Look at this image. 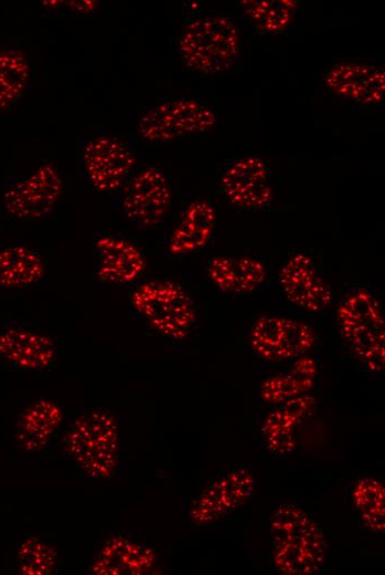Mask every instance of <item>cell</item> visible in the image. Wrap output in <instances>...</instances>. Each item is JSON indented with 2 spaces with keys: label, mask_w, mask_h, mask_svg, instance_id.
Returning a JSON list of instances; mask_svg holds the SVG:
<instances>
[{
  "label": "cell",
  "mask_w": 385,
  "mask_h": 575,
  "mask_svg": "<svg viewBox=\"0 0 385 575\" xmlns=\"http://www.w3.org/2000/svg\"><path fill=\"white\" fill-rule=\"evenodd\" d=\"M272 562L284 575H312L326 558L323 530L301 506L279 504L270 514Z\"/></svg>",
  "instance_id": "6da1fadb"
},
{
  "label": "cell",
  "mask_w": 385,
  "mask_h": 575,
  "mask_svg": "<svg viewBox=\"0 0 385 575\" xmlns=\"http://www.w3.org/2000/svg\"><path fill=\"white\" fill-rule=\"evenodd\" d=\"M63 454L87 477L105 480L113 475L119 452L118 425L105 408H92L65 429Z\"/></svg>",
  "instance_id": "7a4b0ae2"
},
{
  "label": "cell",
  "mask_w": 385,
  "mask_h": 575,
  "mask_svg": "<svg viewBox=\"0 0 385 575\" xmlns=\"http://www.w3.org/2000/svg\"><path fill=\"white\" fill-rule=\"evenodd\" d=\"M336 322L342 341L360 365L381 373L385 366V321L376 296L364 286L351 290L337 306Z\"/></svg>",
  "instance_id": "3957f363"
},
{
  "label": "cell",
  "mask_w": 385,
  "mask_h": 575,
  "mask_svg": "<svg viewBox=\"0 0 385 575\" xmlns=\"http://www.w3.org/2000/svg\"><path fill=\"white\" fill-rule=\"evenodd\" d=\"M240 34L236 24L220 14L191 19L181 30L178 53L183 65L206 75H219L236 64Z\"/></svg>",
  "instance_id": "277c9868"
},
{
  "label": "cell",
  "mask_w": 385,
  "mask_h": 575,
  "mask_svg": "<svg viewBox=\"0 0 385 575\" xmlns=\"http://www.w3.org/2000/svg\"><path fill=\"white\" fill-rule=\"evenodd\" d=\"M129 303L152 330L173 341L185 339L197 321L191 295L168 279L141 282L132 290Z\"/></svg>",
  "instance_id": "5b68a950"
},
{
  "label": "cell",
  "mask_w": 385,
  "mask_h": 575,
  "mask_svg": "<svg viewBox=\"0 0 385 575\" xmlns=\"http://www.w3.org/2000/svg\"><path fill=\"white\" fill-rule=\"evenodd\" d=\"M217 121L216 109L198 96L177 95L147 107L137 130L147 143L168 144L206 135Z\"/></svg>",
  "instance_id": "8992f818"
},
{
  "label": "cell",
  "mask_w": 385,
  "mask_h": 575,
  "mask_svg": "<svg viewBox=\"0 0 385 575\" xmlns=\"http://www.w3.org/2000/svg\"><path fill=\"white\" fill-rule=\"evenodd\" d=\"M113 197L114 207L134 228L149 230L165 221L173 202V189L163 168L141 164Z\"/></svg>",
  "instance_id": "52a82bcc"
},
{
  "label": "cell",
  "mask_w": 385,
  "mask_h": 575,
  "mask_svg": "<svg viewBox=\"0 0 385 575\" xmlns=\"http://www.w3.org/2000/svg\"><path fill=\"white\" fill-rule=\"evenodd\" d=\"M81 172L101 195H116L139 166L131 146L117 136L95 134L80 146Z\"/></svg>",
  "instance_id": "ba28073f"
},
{
  "label": "cell",
  "mask_w": 385,
  "mask_h": 575,
  "mask_svg": "<svg viewBox=\"0 0 385 575\" xmlns=\"http://www.w3.org/2000/svg\"><path fill=\"white\" fill-rule=\"evenodd\" d=\"M63 189L64 184L58 166L45 161L28 175L4 186V211L17 221H38L54 210Z\"/></svg>",
  "instance_id": "9c48e42d"
},
{
  "label": "cell",
  "mask_w": 385,
  "mask_h": 575,
  "mask_svg": "<svg viewBox=\"0 0 385 575\" xmlns=\"http://www.w3.org/2000/svg\"><path fill=\"white\" fill-rule=\"evenodd\" d=\"M316 335L303 321L279 315H261L252 324L249 344L266 362H292L312 349Z\"/></svg>",
  "instance_id": "30bf717a"
},
{
  "label": "cell",
  "mask_w": 385,
  "mask_h": 575,
  "mask_svg": "<svg viewBox=\"0 0 385 575\" xmlns=\"http://www.w3.org/2000/svg\"><path fill=\"white\" fill-rule=\"evenodd\" d=\"M218 188L236 208L260 211L273 198L270 169L267 161L254 155L226 161L218 170Z\"/></svg>",
  "instance_id": "8fae6325"
},
{
  "label": "cell",
  "mask_w": 385,
  "mask_h": 575,
  "mask_svg": "<svg viewBox=\"0 0 385 575\" xmlns=\"http://www.w3.org/2000/svg\"><path fill=\"white\" fill-rule=\"evenodd\" d=\"M92 268L96 280L126 285L139 280L147 268L143 250L121 233H96L92 244Z\"/></svg>",
  "instance_id": "7c38bea8"
},
{
  "label": "cell",
  "mask_w": 385,
  "mask_h": 575,
  "mask_svg": "<svg viewBox=\"0 0 385 575\" xmlns=\"http://www.w3.org/2000/svg\"><path fill=\"white\" fill-rule=\"evenodd\" d=\"M322 85L347 103L381 106L385 95V71L373 62H339L323 72Z\"/></svg>",
  "instance_id": "4fadbf2b"
},
{
  "label": "cell",
  "mask_w": 385,
  "mask_h": 575,
  "mask_svg": "<svg viewBox=\"0 0 385 575\" xmlns=\"http://www.w3.org/2000/svg\"><path fill=\"white\" fill-rule=\"evenodd\" d=\"M285 299L295 307L320 313L332 303V291L314 259L304 251L292 252L278 273Z\"/></svg>",
  "instance_id": "5bb4252c"
},
{
  "label": "cell",
  "mask_w": 385,
  "mask_h": 575,
  "mask_svg": "<svg viewBox=\"0 0 385 575\" xmlns=\"http://www.w3.org/2000/svg\"><path fill=\"white\" fill-rule=\"evenodd\" d=\"M256 487L254 478L247 469H236L216 479L196 498L189 509V520L195 525H207L233 512L246 503Z\"/></svg>",
  "instance_id": "9a60e30c"
},
{
  "label": "cell",
  "mask_w": 385,
  "mask_h": 575,
  "mask_svg": "<svg viewBox=\"0 0 385 575\" xmlns=\"http://www.w3.org/2000/svg\"><path fill=\"white\" fill-rule=\"evenodd\" d=\"M217 224V209L208 198L189 201L165 240V251L173 258H184L205 249Z\"/></svg>",
  "instance_id": "2e32d148"
},
{
  "label": "cell",
  "mask_w": 385,
  "mask_h": 575,
  "mask_svg": "<svg viewBox=\"0 0 385 575\" xmlns=\"http://www.w3.org/2000/svg\"><path fill=\"white\" fill-rule=\"evenodd\" d=\"M0 357L20 370H44L55 360L56 345L44 333L30 327L11 326L0 332Z\"/></svg>",
  "instance_id": "e0dca14e"
},
{
  "label": "cell",
  "mask_w": 385,
  "mask_h": 575,
  "mask_svg": "<svg viewBox=\"0 0 385 575\" xmlns=\"http://www.w3.org/2000/svg\"><path fill=\"white\" fill-rule=\"evenodd\" d=\"M315 398L304 394L275 405L264 418L261 433L267 449L274 456H288L296 447L299 426L312 414Z\"/></svg>",
  "instance_id": "ac0fdd59"
},
{
  "label": "cell",
  "mask_w": 385,
  "mask_h": 575,
  "mask_svg": "<svg viewBox=\"0 0 385 575\" xmlns=\"http://www.w3.org/2000/svg\"><path fill=\"white\" fill-rule=\"evenodd\" d=\"M206 271L218 290L230 294L251 293L268 278L266 263L252 255L215 254L206 261Z\"/></svg>",
  "instance_id": "d6986e66"
},
{
  "label": "cell",
  "mask_w": 385,
  "mask_h": 575,
  "mask_svg": "<svg viewBox=\"0 0 385 575\" xmlns=\"http://www.w3.org/2000/svg\"><path fill=\"white\" fill-rule=\"evenodd\" d=\"M155 565L156 555L150 547L116 535L97 551L91 563V572L104 575H142L149 573Z\"/></svg>",
  "instance_id": "ffe728a7"
},
{
  "label": "cell",
  "mask_w": 385,
  "mask_h": 575,
  "mask_svg": "<svg viewBox=\"0 0 385 575\" xmlns=\"http://www.w3.org/2000/svg\"><path fill=\"white\" fill-rule=\"evenodd\" d=\"M62 420V409L55 401L43 398L31 402L21 411L14 426L17 447L28 453L44 449Z\"/></svg>",
  "instance_id": "44dd1931"
},
{
  "label": "cell",
  "mask_w": 385,
  "mask_h": 575,
  "mask_svg": "<svg viewBox=\"0 0 385 575\" xmlns=\"http://www.w3.org/2000/svg\"><path fill=\"white\" fill-rule=\"evenodd\" d=\"M285 372L267 377L260 386V397L272 405L309 394L315 386L319 368L316 362L306 355L292 360Z\"/></svg>",
  "instance_id": "7402d4cb"
},
{
  "label": "cell",
  "mask_w": 385,
  "mask_h": 575,
  "mask_svg": "<svg viewBox=\"0 0 385 575\" xmlns=\"http://www.w3.org/2000/svg\"><path fill=\"white\" fill-rule=\"evenodd\" d=\"M39 250L25 245L0 248V288L22 289L39 283L45 275Z\"/></svg>",
  "instance_id": "603a6c76"
},
{
  "label": "cell",
  "mask_w": 385,
  "mask_h": 575,
  "mask_svg": "<svg viewBox=\"0 0 385 575\" xmlns=\"http://www.w3.org/2000/svg\"><path fill=\"white\" fill-rule=\"evenodd\" d=\"M242 17L254 33L279 35L291 25L298 9L294 0H241Z\"/></svg>",
  "instance_id": "cb8c5ba5"
},
{
  "label": "cell",
  "mask_w": 385,
  "mask_h": 575,
  "mask_svg": "<svg viewBox=\"0 0 385 575\" xmlns=\"http://www.w3.org/2000/svg\"><path fill=\"white\" fill-rule=\"evenodd\" d=\"M352 499L363 524L373 533L381 534L385 530V488L371 477L356 481Z\"/></svg>",
  "instance_id": "d4e9b609"
},
{
  "label": "cell",
  "mask_w": 385,
  "mask_h": 575,
  "mask_svg": "<svg viewBox=\"0 0 385 575\" xmlns=\"http://www.w3.org/2000/svg\"><path fill=\"white\" fill-rule=\"evenodd\" d=\"M30 63L19 49L0 50V111L12 106L24 92Z\"/></svg>",
  "instance_id": "484cf974"
},
{
  "label": "cell",
  "mask_w": 385,
  "mask_h": 575,
  "mask_svg": "<svg viewBox=\"0 0 385 575\" xmlns=\"http://www.w3.org/2000/svg\"><path fill=\"white\" fill-rule=\"evenodd\" d=\"M15 561L22 574L50 575L58 569V551L49 539L29 535L21 542Z\"/></svg>",
  "instance_id": "4316f807"
}]
</instances>
